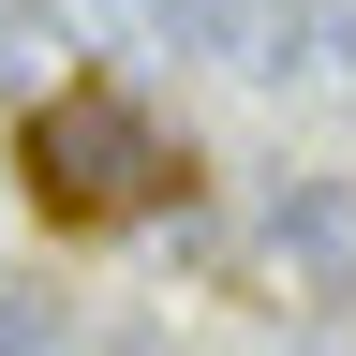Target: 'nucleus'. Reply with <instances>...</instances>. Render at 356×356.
<instances>
[{"instance_id": "nucleus-3", "label": "nucleus", "mask_w": 356, "mask_h": 356, "mask_svg": "<svg viewBox=\"0 0 356 356\" xmlns=\"http://www.w3.org/2000/svg\"><path fill=\"white\" fill-rule=\"evenodd\" d=\"M74 60V30H60V0H0V89H44Z\"/></svg>"}, {"instance_id": "nucleus-4", "label": "nucleus", "mask_w": 356, "mask_h": 356, "mask_svg": "<svg viewBox=\"0 0 356 356\" xmlns=\"http://www.w3.org/2000/svg\"><path fill=\"white\" fill-rule=\"evenodd\" d=\"M60 30H104V44H163V0H60Z\"/></svg>"}, {"instance_id": "nucleus-5", "label": "nucleus", "mask_w": 356, "mask_h": 356, "mask_svg": "<svg viewBox=\"0 0 356 356\" xmlns=\"http://www.w3.org/2000/svg\"><path fill=\"white\" fill-rule=\"evenodd\" d=\"M0 356H60V327H44V297H30V282H0Z\"/></svg>"}, {"instance_id": "nucleus-1", "label": "nucleus", "mask_w": 356, "mask_h": 356, "mask_svg": "<svg viewBox=\"0 0 356 356\" xmlns=\"http://www.w3.org/2000/svg\"><path fill=\"white\" fill-rule=\"evenodd\" d=\"M15 163H30V193H44V222H134V208H163L178 163L163 149V119L134 104V89H104V74H60L30 104V134H15Z\"/></svg>"}, {"instance_id": "nucleus-2", "label": "nucleus", "mask_w": 356, "mask_h": 356, "mask_svg": "<svg viewBox=\"0 0 356 356\" xmlns=\"http://www.w3.org/2000/svg\"><path fill=\"white\" fill-rule=\"evenodd\" d=\"M267 252L297 267V297H341L356 282V208L327 178H282V193H267Z\"/></svg>"}]
</instances>
